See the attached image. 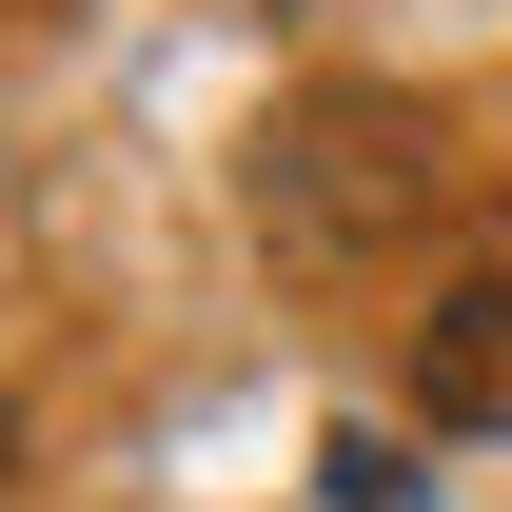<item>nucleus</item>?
<instances>
[{"mask_svg":"<svg viewBox=\"0 0 512 512\" xmlns=\"http://www.w3.org/2000/svg\"><path fill=\"white\" fill-rule=\"evenodd\" d=\"M414 414H434V434H512V256L414 316Z\"/></svg>","mask_w":512,"mask_h":512,"instance_id":"nucleus-2","label":"nucleus"},{"mask_svg":"<svg viewBox=\"0 0 512 512\" xmlns=\"http://www.w3.org/2000/svg\"><path fill=\"white\" fill-rule=\"evenodd\" d=\"M414 217H434V119L414 99H296V119L256 138V237L296 256V276L394 256Z\"/></svg>","mask_w":512,"mask_h":512,"instance_id":"nucleus-1","label":"nucleus"}]
</instances>
